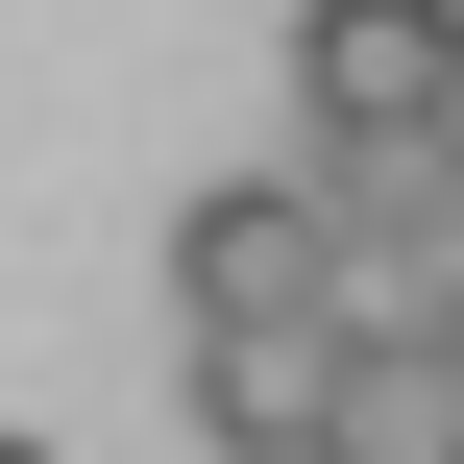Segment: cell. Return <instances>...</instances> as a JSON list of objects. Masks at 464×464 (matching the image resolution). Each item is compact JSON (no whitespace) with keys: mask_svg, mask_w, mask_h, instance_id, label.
I'll list each match as a JSON object with an SVG mask.
<instances>
[{"mask_svg":"<svg viewBox=\"0 0 464 464\" xmlns=\"http://www.w3.org/2000/svg\"><path fill=\"white\" fill-rule=\"evenodd\" d=\"M294 122H318V171L440 147L464 122V0H294Z\"/></svg>","mask_w":464,"mask_h":464,"instance_id":"obj_1","label":"cell"},{"mask_svg":"<svg viewBox=\"0 0 464 464\" xmlns=\"http://www.w3.org/2000/svg\"><path fill=\"white\" fill-rule=\"evenodd\" d=\"M440 318H464V245H440V196H416V147L318 171V343H440Z\"/></svg>","mask_w":464,"mask_h":464,"instance_id":"obj_2","label":"cell"},{"mask_svg":"<svg viewBox=\"0 0 464 464\" xmlns=\"http://www.w3.org/2000/svg\"><path fill=\"white\" fill-rule=\"evenodd\" d=\"M171 318H318V171H196Z\"/></svg>","mask_w":464,"mask_h":464,"instance_id":"obj_3","label":"cell"},{"mask_svg":"<svg viewBox=\"0 0 464 464\" xmlns=\"http://www.w3.org/2000/svg\"><path fill=\"white\" fill-rule=\"evenodd\" d=\"M318 367H343L318 318H196L171 392H196V440H220V464H294V440H318Z\"/></svg>","mask_w":464,"mask_h":464,"instance_id":"obj_4","label":"cell"},{"mask_svg":"<svg viewBox=\"0 0 464 464\" xmlns=\"http://www.w3.org/2000/svg\"><path fill=\"white\" fill-rule=\"evenodd\" d=\"M294 464H464V367H440V343H343Z\"/></svg>","mask_w":464,"mask_h":464,"instance_id":"obj_5","label":"cell"},{"mask_svg":"<svg viewBox=\"0 0 464 464\" xmlns=\"http://www.w3.org/2000/svg\"><path fill=\"white\" fill-rule=\"evenodd\" d=\"M416 196H440V245H464V122H440V147H416Z\"/></svg>","mask_w":464,"mask_h":464,"instance_id":"obj_6","label":"cell"},{"mask_svg":"<svg viewBox=\"0 0 464 464\" xmlns=\"http://www.w3.org/2000/svg\"><path fill=\"white\" fill-rule=\"evenodd\" d=\"M0 464H49V440H0Z\"/></svg>","mask_w":464,"mask_h":464,"instance_id":"obj_7","label":"cell"},{"mask_svg":"<svg viewBox=\"0 0 464 464\" xmlns=\"http://www.w3.org/2000/svg\"><path fill=\"white\" fill-rule=\"evenodd\" d=\"M440 367H464V318H440Z\"/></svg>","mask_w":464,"mask_h":464,"instance_id":"obj_8","label":"cell"}]
</instances>
